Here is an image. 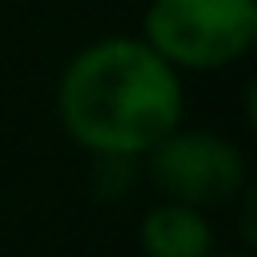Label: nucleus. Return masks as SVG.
<instances>
[{
	"instance_id": "7ed1b4c3",
	"label": "nucleus",
	"mask_w": 257,
	"mask_h": 257,
	"mask_svg": "<svg viewBox=\"0 0 257 257\" xmlns=\"http://www.w3.org/2000/svg\"><path fill=\"white\" fill-rule=\"evenodd\" d=\"M149 177L169 201L225 205L245 189V157L233 141L209 128H173L149 153Z\"/></svg>"
},
{
	"instance_id": "f03ea898",
	"label": "nucleus",
	"mask_w": 257,
	"mask_h": 257,
	"mask_svg": "<svg viewBox=\"0 0 257 257\" xmlns=\"http://www.w3.org/2000/svg\"><path fill=\"white\" fill-rule=\"evenodd\" d=\"M145 40L173 68H225L257 40V0H153Z\"/></svg>"
},
{
	"instance_id": "39448f33",
	"label": "nucleus",
	"mask_w": 257,
	"mask_h": 257,
	"mask_svg": "<svg viewBox=\"0 0 257 257\" xmlns=\"http://www.w3.org/2000/svg\"><path fill=\"white\" fill-rule=\"evenodd\" d=\"M209 257H245V253H209Z\"/></svg>"
},
{
	"instance_id": "20e7f679",
	"label": "nucleus",
	"mask_w": 257,
	"mask_h": 257,
	"mask_svg": "<svg viewBox=\"0 0 257 257\" xmlns=\"http://www.w3.org/2000/svg\"><path fill=\"white\" fill-rule=\"evenodd\" d=\"M141 249H145V257H209L213 253V229L197 205L165 201V205L145 213Z\"/></svg>"
},
{
	"instance_id": "f257e3e1",
	"label": "nucleus",
	"mask_w": 257,
	"mask_h": 257,
	"mask_svg": "<svg viewBox=\"0 0 257 257\" xmlns=\"http://www.w3.org/2000/svg\"><path fill=\"white\" fill-rule=\"evenodd\" d=\"M60 124L88 153L145 157L181 124L177 68L137 36H104L80 48L56 88Z\"/></svg>"
}]
</instances>
